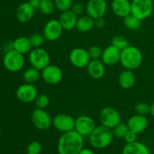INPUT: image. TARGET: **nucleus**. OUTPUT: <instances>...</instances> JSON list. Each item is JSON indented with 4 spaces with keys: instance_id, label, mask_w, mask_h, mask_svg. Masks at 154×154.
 Masks as SVG:
<instances>
[{
    "instance_id": "obj_26",
    "label": "nucleus",
    "mask_w": 154,
    "mask_h": 154,
    "mask_svg": "<svg viewBox=\"0 0 154 154\" xmlns=\"http://www.w3.org/2000/svg\"><path fill=\"white\" fill-rule=\"evenodd\" d=\"M123 23L129 30L136 31L141 28L142 25V20L138 19L132 14H129V15L123 18Z\"/></svg>"
},
{
    "instance_id": "obj_18",
    "label": "nucleus",
    "mask_w": 154,
    "mask_h": 154,
    "mask_svg": "<svg viewBox=\"0 0 154 154\" xmlns=\"http://www.w3.org/2000/svg\"><path fill=\"white\" fill-rule=\"evenodd\" d=\"M35 12V9L32 7L29 2H23L17 8L16 16L19 22L26 23L33 18Z\"/></svg>"
},
{
    "instance_id": "obj_13",
    "label": "nucleus",
    "mask_w": 154,
    "mask_h": 154,
    "mask_svg": "<svg viewBox=\"0 0 154 154\" xmlns=\"http://www.w3.org/2000/svg\"><path fill=\"white\" fill-rule=\"evenodd\" d=\"M96 127L95 121L89 116L82 115L75 119V130L81 136H90Z\"/></svg>"
},
{
    "instance_id": "obj_34",
    "label": "nucleus",
    "mask_w": 154,
    "mask_h": 154,
    "mask_svg": "<svg viewBox=\"0 0 154 154\" xmlns=\"http://www.w3.org/2000/svg\"><path fill=\"white\" fill-rule=\"evenodd\" d=\"M135 111L136 114H141V115H147L150 114V105L146 102H138L135 105Z\"/></svg>"
},
{
    "instance_id": "obj_9",
    "label": "nucleus",
    "mask_w": 154,
    "mask_h": 154,
    "mask_svg": "<svg viewBox=\"0 0 154 154\" xmlns=\"http://www.w3.org/2000/svg\"><path fill=\"white\" fill-rule=\"evenodd\" d=\"M75 119L67 114H59L52 120V126L62 133L75 130Z\"/></svg>"
},
{
    "instance_id": "obj_42",
    "label": "nucleus",
    "mask_w": 154,
    "mask_h": 154,
    "mask_svg": "<svg viewBox=\"0 0 154 154\" xmlns=\"http://www.w3.org/2000/svg\"><path fill=\"white\" fill-rule=\"evenodd\" d=\"M150 114H151L152 117L154 118V102L150 105Z\"/></svg>"
},
{
    "instance_id": "obj_7",
    "label": "nucleus",
    "mask_w": 154,
    "mask_h": 154,
    "mask_svg": "<svg viewBox=\"0 0 154 154\" xmlns=\"http://www.w3.org/2000/svg\"><path fill=\"white\" fill-rule=\"evenodd\" d=\"M99 121L102 126L113 129L116 125L121 122V116L115 108L105 107L99 114Z\"/></svg>"
},
{
    "instance_id": "obj_23",
    "label": "nucleus",
    "mask_w": 154,
    "mask_h": 154,
    "mask_svg": "<svg viewBox=\"0 0 154 154\" xmlns=\"http://www.w3.org/2000/svg\"><path fill=\"white\" fill-rule=\"evenodd\" d=\"M123 154H150L148 147L143 143L135 142L126 144L123 148Z\"/></svg>"
},
{
    "instance_id": "obj_35",
    "label": "nucleus",
    "mask_w": 154,
    "mask_h": 154,
    "mask_svg": "<svg viewBox=\"0 0 154 154\" xmlns=\"http://www.w3.org/2000/svg\"><path fill=\"white\" fill-rule=\"evenodd\" d=\"M89 55L91 60H99L101 59L103 53V50L97 45H93V46L90 47L88 50Z\"/></svg>"
},
{
    "instance_id": "obj_5",
    "label": "nucleus",
    "mask_w": 154,
    "mask_h": 154,
    "mask_svg": "<svg viewBox=\"0 0 154 154\" xmlns=\"http://www.w3.org/2000/svg\"><path fill=\"white\" fill-rule=\"evenodd\" d=\"M153 11V0H132L131 2V14L141 20L150 17Z\"/></svg>"
},
{
    "instance_id": "obj_20",
    "label": "nucleus",
    "mask_w": 154,
    "mask_h": 154,
    "mask_svg": "<svg viewBox=\"0 0 154 154\" xmlns=\"http://www.w3.org/2000/svg\"><path fill=\"white\" fill-rule=\"evenodd\" d=\"M111 9L117 17L124 18L131 14V2L129 0H113Z\"/></svg>"
},
{
    "instance_id": "obj_17",
    "label": "nucleus",
    "mask_w": 154,
    "mask_h": 154,
    "mask_svg": "<svg viewBox=\"0 0 154 154\" xmlns=\"http://www.w3.org/2000/svg\"><path fill=\"white\" fill-rule=\"evenodd\" d=\"M127 125L129 131H132L138 135L145 131L147 128L148 120L146 116L136 114L129 117L127 121Z\"/></svg>"
},
{
    "instance_id": "obj_25",
    "label": "nucleus",
    "mask_w": 154,
    "mask_h": 154,
    "mask_svg": "<svg viewBox=\"0 0 154 154\" xmlns=\"http://www.w3.org/2000/svg\"><path fill=\"white\" fill-rule=\"evenodd\" d=\"M95 26V20L89 15L80 17L77 21L76 29L81 32H87Z\"/></svg>"
},
{
    "instance_id": "obj_2",
    "label": "nucleus",
    "mask_w": 154,
    "mask_h": 154,
    "mask_svg": "<svg viewBox=\"0 0 154 154\" xmlns=\"http://www.w3.org/2000/svg\"><path fill=\"white\" fill-rule=\"evenodd\" d=\"M142 62V53L137 47L129 45L121 51L120 63L125 69L132 71L137 69L141 66Z\"/></svg>"
},
{
    "instance_id": "obj_15",
    "label": "nucleus",
    "mask_w": 154,
    "mask_h": 154,
    "mask_svg": "<svg viewBox=\"0 0 154 154\" xmlns=\"http://www.w3.org/2000/svg\"><path fill=\"white\" fill-rule=\"evenodd\" d=\"M108 9V5L105 0H89L86 5L87 15L94 20L103 17Z\"/></svg>"
},
{
    "instance_id": "obj_16",
    "label": "nucleus",
    "mask_w": 154,
    "mask_h": 154,
    "mask_svg": "<svg viewBox=\"0 0 154 154\" xmlns=\"http://www.w3.org/2000/svg\"><path fill=\"white\" fill-rule=\"evenodd\" d=\"M120 57H121V51L111 45L103 50L101 60L103 62L105 66H113L120 63Z\"/></svg>"
},
{
    "instance_id": "obj_24",
    "label": "nucleus",
    "mask_w": 154,
    "mask_h": 154,
    "mask_svg": "<svg viewBox=\"0 0 154 154\" xmlns=\"http://www.w3.org/2000/svg\"><path fill=\"white\" fill-rule=\"evenodd\" d=\"M13 49L23 55L29 53L32 49L29 38H27L26 36H20V37L17 38L13 42Z\"/></svg>"
},
{
    "instance_id": "obj_21",
    "label": "nucleus",
    "mask_w": 154,
    "mask_h": 154,
    "mask_svg": "<svg viewBox=\"0 0 154 154\" xmlns=\"http://www.w3.org/2000/svg\"><path fill=\"white\" fill-rule=\"evenodd\" d=\"M60 23L63 29L66 31H70L76 28L78 16L72 10L66 11L62 12L59 18Z\"/></svg>"
},
{
    "instance_id": "obj_31",
    "label": "nucleus",
    "mask_w": 154,
    "mask_h": 154,
    "mask_svg": "<svg viewBox=\"0 0 154 154\" xmlns=\"http://www.w3.org/2000/svg\"><path fill=\"white\" fill-rule=\"evenodd\" d=\"M111 45L116 47L120 51H123L129 45V42L125 37L122 35H116L111 39Z\"/></svg>"
},
{
    "instance_id": "obj_38",
    "label": "nucleus",
    "mask_w": 154,
    "mask_h": 154,
    "mask_svg": "<svg viewBox=\"0 0 154 154\" xmlns=\"http://www.w3.org/2000/svg\"><path fill=\"white\" fill-rule=\"evenodd\" d=\"M137 138H138V134L135 133V132H132V131H129L123 139L125 140L126 144H130V143L137 141Z\"/></svg>"
},
{
    "instance_id": "obj_10",
    "label": "nucleus",
    "mask_w": 154,
    "mask_h": 154,
    "mask_svg": "<svg viewBox=\"0 0 154 154\" xmlns=\"http://www.w3.org/2000/svg\"><path fill=\"white\" fill-rule=\"evenodd\" d=\"M90 60L88 51L82 48H74L69 54V61L72 66L78 69L87 68Z\"/></svg>"
},
{
    "instance_id": "obj_27",
    "label": "nucleus",
    "mask_w": 154,
    "mask_h": 154,
    "mask_svg": "<svg viewBox=\"0 0 154 154\" xmlns=\"http://www.w3.org/2000/svg\"><path fill=\"white\" fill-rule=\"evenodd\" d=\"M40 76V71L32 66L26 69L23 74V78L24 81L28 84H33L39 79Z\"/></svg>"
},
{
    "instance_id": "obj_22",
    "label": "nucleus",
    "mask_w": 154,
    "mask_h": 154,
    "mask_svg": "<svg viewBox=\"0 0 154 154\" xmlns=\"http://www.w3.org/2000/svg\"><path fill=\"white\" fill-rule=\"evenodd\" d=\"M136 78L132 70L125 69L119 75L118 81L120 87L124 90H129L135 85Z\"/></svg>"
},
{
    "instance_id": "obj_14",
    "label": "nucleus",
    "mask_w": 154,
    "mask_h": 154,
    "mask_svg": "<svg viewBox=\"0 0 154 154\" xmlns=\"http://www.w3.org/2000/svg\"><path fill=\"white\" fill-rule=\"evenodd\" d=\"M38 95L37 88L32 84H22L17 89V98L23 103H31L34 102L35 99Z\"/></svg>"
},
{
    "instance_id": "obj_33",
    "label": "nucleus",
    "mask_w": 154,
    "mask_h": 154,
    "mask_svg": "<svg viewBox=\"0 0 154 154\" xmlns=\"http://www.w3.org/2000/svg\"><path fill=\"white\" fill-rule=\"evenodd\" d=\"M54 5L57 10L63 12L71 10L73 5V2L72 0H54Z\"/></svg>"
},
{
    "instance_id": "obj_11",
    "label": "nucleus",
    "mask_w": 154,
    "mask_h": 154,
    "mask_svg": "<svg viewBox=\"0 0 154 154\" xmlns=\"http://www.w3.org/2000/svg\"><path fill=\"white\" fill-rule=\"evenodd\" d=\"M63 30L59 20L51 19L45 23L43 29V35L46 40L55 42L61 37Z\"/></svg>"
},
{
    "instance_id": "obj_36",
    "label": "nucleus",
    "mask_w": 154,
    "mask_h": 154,
    "mask_svg": "<svg viewBox=\"0 0 154 154\" xmlns=\"http://www.w3.org/2000/svg\"><path fill=\"white\" fill-rule=\"evenodd\" d=\"M42 147L40 142L37 141H33L27 146V154H40L42 152Z\"/></svg>"
},
{
    "instance_id": "obj_43",
    "label": "nucleus",
    "mask_w": 154,
    "mask_h": 154,
    "mask_svg": "<svg viewBox=\"0 0 154 154\" xmlns=\"http://www.w3.org/2000/svg\"><path fill=\"white\" fill-rule=\"evenodd\" d=\"M1 135H2V129L1 127H0V136H1Z\"/></svg>"
},
{
    "instance_id": "obj_39",
    "label": "nucleus",
    "mask_w": 154,
    "mask_h": 154,
    "mask_svg": "<svg viewBox=\"0 0 154 154\" xmlns=\"http://www.w3.org/2000/svg\"><path fill=\"white\" fill-rule=\"evenodd\" d=\"M105 26V20L103 17H99L95 20V26L97 29H103Z\"/></svg>"
},
{
    "instance_id": "obj_1",
    "label": "nucleus",
    "mask_w": 154,
    "mask_h": 154,
    "mask_svg": "<svg viewBox=\"0 0 154 154\" xmlns=\"http://www.w3.org/2000/svg\"><path fill=\"white\" fill-rule=\"evenodd\" d=\"M84 148V137L75 130L64 132L57 143L59 154H78Z\"/></svg>"
},
{
    "instance_id": "obj_8",
    "label": "nucleus",
    "mask_w": 154,
    "mask_h": 154,
    "mask_svg": "<svg viewBox=\"0 0 154 154\" xmlns=\"http://www.w3.org/2000/svg\"><path fill=\"white\" fill-rule=\"evenodd\" d=\"M31 120L33 126L39 130H47L52 126L53 118L45 109L34 110L32 113Z\"/></svg>"
},
{
    "instance_id": "obj_41",
    "label": "nucleus",
    "mask_w": 154,
    "mask_h": 154,
    "mask_svg": "<svg viewBox=\"0 0 154 154\" xmlns=\"http://www.w3.org/2000/svg\"><path fill=\"white\" fill-rule=\"evenodd\" d=\"M78 154H96L92 150L88 148H83Z\"/></svg>"
},
{
    "instance_id": "obj_37",
    "label": "nucleus",
    "mask_w": 154,
    "mask_h": 154,
    "mask_svg": "<svg viewBox=\"0 0 154 154\" xmlns=\"http://www.w3.org/2000/svg\"><path fill=\"white\" fill-rule=\"evenodd\" d=\"M71 10H72L77 16H79V15H81L84 13V11L86 10V7H84V5L82 3L76 2L73 3V5H72Z\"/></svg>"
},
{
    "instance_id": "obj_32",
    "label": "nucleus",
    "mask_w": 154,
    "mask_h": 154,
    "mask_svg": "<svg viewBox=\"0 0 154 154\" xmlns=\"http://www.w3.org/2000/svg\"><path fill=\"white\" fill-rule=\"evenodd\" d=\"M36 108L39 109H45L48 108L50 104V99L47 95L38 94L34 101Z\"/></svg>"
},
{
    "instance_id": "obj_3",
    "label": "nucleus",
    "mask_w": 154,
    "mask_h": 154,
    "mask_svg": "<svg viewBox=\"0 0 154 154\" xmlns=\"http://www.w3.org/2000/svg\"><path fill=\"white\" fill-rule=\"evenodd\" d=\"M114 139L111 129L102 125L96 126L89 136L90 143L96 149H103L108 147Z\"/></svg>"
},
{
    "instance_id": "obj_40",
    "label": "nucleus",
    "mask_w": 154,
    "mask_h": 154,
    "mask_svg": "<svg viewBox=\"0 0 154 154\" xmlns=\"http://www.w3.org/2000/svg\"><path fill=\"white\" fill-rule=\"evenodd\" d=\"M41 0H29V3L32 5V7L34 8L35 10L38 9L39 5H40Z\"/></svg>"
},
{
    "instance_id": "obj_12",
    "label": "nucleus",
    "mask_w": 154,
    "mask_h": 154,
    "mask_svg": "<svg viewBox=\"0 0 154 154\" xmlns=\"http://www.w3.org/2000/svg\"><path fill=\"white\" fill-rule=\"evenodd\" d=\"M42 78L46 84L56 85L60 83L63 77L62 69L56 65H51L42 70Z\"/></svg>"
},
{
    "instance_id": "obj_44",
    "label": "nucleus",
    "mask_w": 154,
    "mask_h": 154,
    "mask_svg": "<svg viewBox=\"0 0 154 154\" xmlns=\"http://www.w3.org/2000/svg\"><path fill=\"white\" fill-rule=\"evenodd\" d=\"M26 154H27V153H26Z\"/></svg>"
},
{
    "instance_id": "obj_4",
    "label": "nucleus",
    "mask_w": 154,
    "mask_h": 154,
    "mask_svg": "<svg viewBox=\"0 0 154 154\" xmlns=\"http://www.w3.org/2000/svg\"><path fill=\"white\" fill-rule=\"evenodd\" d=\"M3 66L10 72H20L25 65L23 54L11 49L5 53L3 57Z\"/></svg>"
},
{
    "instance_id": "obj_29",
    "label": "nucleus",
    "mask_w": 154,
    "mask_h": 154,
    "mask_svg": "<svg viewBox=\"0 0 154 154\" xmlns=\"http://www.w3.org/2000/svg\"><path fill=\"white\" fill-rule=\"evenodd\" d=\"M55 9L54 2L52 0H41L38 10L45 15H50L54 12Z\"/></svg>"
},
{
    "instance_id": "obj_6",
    "label": "nucleus",
    "mask_w": 154,
    "mask_h": 154,
    "mask_svg": "<svg viewBox=\"0 0 154 154\" xmlns=\"http://www.w3.org/2000/svg\"><path fill=\"white\" fill-rule=\"evenodd\" d=\"M29 60L32 67L42 71L50 65L51 57L43 48H32L29 54Z\"/></svg>"
},
{
    "instance_id": "obj_28",
    "label": "nucleus",
    "mask_w": 154,
    "mask_h": 154,
    "mask_svg": "<svg viewBox=\"0 0 154 154\" xmlns=\"http://www.w3.org/2000/svg\"><path fill=\"white\" fill-rule=\"evenodd\" d=\"M111 130H112L114 137L117 138H124V137L128 133L129 129V127H128L127 123H126L120 122L118 124L116 125L113 129H111Z\"/></svg>"
},
{
    "instance_id": "obj_19",
    "label": "nucleus",
    "mask_w": 154,
    "mask_h": 154,
    "mask_svg": "<svg viewBox=\"0 0 154 154\" xmlns=\"http://www.w3.org/2000/svg\"><path fill=\"white\" fill-rule=\"evenodd\" d=\"M87 69L89 75L95 80L101 79L105 75V65L100 59L90 60Z\"/></svg>"
},
{
    "instance_id": "obj_30",
    "label": "nucleus",
    "mask_w": 154,
    "mask_h": 154,
    "mask_svg": "<svg viewBox=\"0 0 154 154\" xmlns=\"http://www.w3.org/2000/svg\"><path fill=\"white\" fill-rule=\"evenodd\" d=\"M45 40H46V38H45V35L43 34L38 32L33 33L29 37L30 43H31L32 48H41L43 45V44L45 43Z\"/></svg>"
}]
</instances>
